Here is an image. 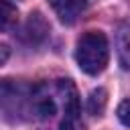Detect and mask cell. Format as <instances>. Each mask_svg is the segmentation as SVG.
<instances>
[{"label":"cell","instance_id":"cell-1","mask_svg":"<svg viewBox=\"0 0 130 130\" xmlns=\"http://www.w3.org/2000/svg\"><path fill=\"white\" fill-rule=\"evenodd\" d=\"M30 110L35 118L49 122L61 112L57 130H81L79 122V95L71 79H57L41 83L30 91Z\"/></svg>","mask_w":130,"mask_h":130},{"label":"cell","instance_id":"cell-2","mask_svg":"<svg viewBox=\"0 0 130 130\" xmlns=\"http://www.w3.org/2000/svg\"><path fill=\"white\" fill-rule=\"evenodd\" d=\"M75 59L81 71L87 75H98L106 69L108 59H110V49H108V39L100 30H87L79 41L75 49Z\"/></svg>","mask_w":130,"mask_h":130},{"label":"cell","instance_id":"cell-3","mask_svg":"<svg viewBox=\"0 0 130 130\" xmlns=\"http://www.w3.org/2000/svg\"><path fill=\"white\" fill-rule=\"evenodd\" d=\"M85 4H87L85 0H51L53 10L67 24H71V22L77 20V16L85 10Z\"/></svg>","mask_w":130,"mask_h":130},{"label":"cell","instance_id":"cell-4","mask_svg":"<svg viewBox=\"0 0 130 130\" xmlns=\"http://www.w3.org/2000/svg\"><path fill=\"white\" fill-rule=\"evenodd\" d=\"M49 32V24L45 22V18L35 12L28 16L26 24H24V30H22V39L28 41V43H39L41 39H45V35Z\"/></svg>","mask_w":130,"mask_h":130},{"label":"cell","instance_id":"cell-5","mask_svg":"<svg viewBox=\"0 0 130 130\" xmlns=\"http://www.w3.org/2000/svg\"><path fill=\"white\" fill-rule=\"evenodd\" d=\"M116 49H118V59L124 69H130V20L122 22L116 32Z\"/></svg>","mask_w":130,"mask_h":130},{"label":"cell","instance_id":"cell-6","mask_svg":"<svg viewBox=\"0 0 130 130\" xmlns=\"http://www.w3.org/2000/svg\"><path fill=\"white\" fill-rule=\"evenodd\" d=\"M106 104H108V93H106V89L98 87L87 98V112L93 116H102V112L106 110Z\"/></svg>","mask_w":130,"mask_h":130},{"label":"cell","instance_id":"cell-7","mask_svg":"<svg viewBox=\"0 0 130 130\" xmlns=\"http://www.w3.org/2000/svg\"><path fill=\"white\" fill-rule=\"evenodd\" d=\"M0 8H2V14H0V26H2V30H8V28L16 22V8H14L8 0H2V2H0Z\"/></svg>","mask_w":130,"mask_h":130},{"label":"cell","instance_id":"cell-8","mask_svg":"<svg viewBox=\"0 0 130 130\" xmlns=\"http://www.w3.org/2000/svg\"><path fill=\"white\" fill-rule=\"evenodd\" d=\"M118 120L124 124V126H128L130 128V100H124L120 106H118Z\"/></svg>","mask_w":130,"mask_h":130},{"label":"cell","instance_id":"cell-9","mask_svg":"<svg viewBox=\"0 0 130 130\" xmlns=\"http://www.w3.org/2000/svg\"><path fill=\"white\" fill-rule=\"evenodd\" d=\"M6 59H8V49L2 45V63H6Z\"/></svg>","mask_w":130,"mask_h":130}]
</instances>
